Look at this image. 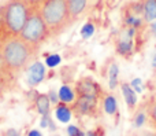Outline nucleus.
<instances>
[{"label":"nucleus","mask_w":156,"mask_h":136,"mask_svg":"<svg viewBox=\"0 0 156 136\" xmlns=\"http://www.w3.org/2000/svg\"><path fill=\"white\" fill-rule=\"evenodd\" d=\"M36 51L21 36H8L0 46V58L8 73H18L26 69Z\"/></svg>","instance_id":"1"},{"label":"nucleus","mask_w":156,"mask_h":136,"mask_svg":"<svg viewBox=\"0 0 156 136\" xmlns=\"http://www.w3.org/2000/svg\"><path fill=\"white\" fill-rule=\"evenodd\" d=\"M33 3L27 0H7L0 8V24L8 36H19L27 21Z\"/></svg>","instance_id":"2"},{"label":"nucleus","mask_w":156,"mask_h":136,"mask_svg":"<svg viewBox=\"0 0 156 136\" xmlns=\"http://www.w3.org/2000/svg\"><path fill=\"white\" fill-rule=\"evenodd\" d=\"M40 11L51 36L62 33L71 24L66 0H44Z\"/></svg>","instance_id":"3"},{"label":"nucleus","mask_w":156,"mask_h":136,"mask_svg":"<svg viewBox=\"0 0 156 136\" xmlns=\"http://www.w3.org/2000/svg\"><path fill=\"white\" fill-rule=\"evenodd\" d=\"M19 36L29 46H32L36 50H38V47L47 40V37L51 36L48 26H47L45 21H44L43 15H41L40 8L33 7V10L30 11L29 17H27V21Z\"/></svg>","instance_id":"4"},{"label":"nucleus","mask_w":156,"mask_h":136,"mask_svg":"<svg viewBox=\"0 0 156 136\" xmlns=\"http://www.w3.org/2000/svg\"><path fill=\"white\" fill-rule=\"evenodd\" d=\"M77 94L83 96H92V98L97 99V96H99V85L94 81H92L90 79H82L77 84Z\"/></svg>","instance_id":"5"},{"label":"nucleus","mask_w":156,"mask_h":136,"mask_svg":"<svg viewBox=\"0 0 156 136\" xmlns=\"http://www.w3.org/2000/svg\"><path fill=\"white\" fill-rule=\"evenodd\" d=\"M96 102H97L96 98L78 95V99L76 102V110L81 114H90L96 109Z\"/></svg>","instance_id":"6"},{"label":"nucleus","mask_w":156,"mask_h":136,"mask_svg":"<svg viewBox=\"0 0 156 136\" xmlns=\"http://www.w3.org/2000/svg\"><path fill=\"white\" fill-rule=\"evenodd\" d=\"M45 77V68L41 62H34L29 69V74H27V81L30 85H37L41 83Z\"/></svg>","instance_id":"7"},{"label":"nucleus","mask_w":156,"mask_h":136,"mask_svg":"<svg viewBox=\"0 0 156 136\" xmlns=\"http://www.w3.org/2000/svg\"><path fill=\"white\" fill-rule=\"evenodd\" d=\"M66 2H67V8L71 22L76 21L78 17L85 11L86 4H88V0H66Z\"/></svg>","instance_id":"8"},{"label":"nucleus","mask_w":156,"mask_h":136,"mask_svg":"<svg viewBox=\"0 0 156 136\" xmlns=\"http://www.w3.org/2000/svg\"><path fill=\"white\" fill-rule=\"evenodd\" d=\"M51 101H49L48 95H44V94H40V95L36 98V106H37V110L41 116H48L49 114V109H51Z\"/></svg>","instance_id":"9"},{"label":"nucleus","mask_w":156,"mask_h":136,"mask_svg":"<svg viewBox=\"0 0 156 136\" xmlns=\"http://www.w3.org/2000/svg\"><path fill=\"white\" fill-rule=\"evenodd\" d=\"M56 117L59 121H62V123H69L71 118V112L70 109H69L67 106H66V103H59L56 105Z\"/></svg>","instance_id":"10"},{"label":"nucleus","mask_w":156,"mask_h":136,"mask_svg":"<svg viewBox=\"0 0 156 136\" xmlns=\"http://www.w3.org/2000/svg\"><path fill=\"white\" fill-rule=\"evenodd\" d=\"M122 92H123V95H125V99H126L127 106L132 109V107L136 105V102H137L136 92L132 90V88H130L129 84H122Z\"/></svg>","instance_id":"11"},{"label":"nucleus","mask_w":156,"mask_h":136,"mask_svg":"<svg viewBox=\"0 0 156 136\" xmlns=\"http://www.w3.org/2000/svg\"><path fill=\"white\" fill-rule=\"evenodd\" d=\"M144 17L147 21L156 19V0H147L145 6H144Z\"/></svg>","instance_id":"12"},{"label":"nucleus","mask_w":156,"mask_h":136,"mask_svg":"<svg viewBox=\"0 0 156 136\" xmlns=\"http://www.w3.org/2000/svg\"><path fill=\"white\" fill-rule=\"evenodd\" d=\"M58 95H59L60 102H63V103H70V102H73L74 98H76L74 92L67 87V85H65V87L60 88V90H59V94H58Z\"/></svg>","instance_id":"13"},{"label":"nucleus","mask_w":156,"mask_h":136,"mask_svg":"<svg viewBox=\"0 0 156 136\" xmlns=\"http://www.w3.org/2000/svg\"><path fill=\"white\" fill-rule=\"evenodd\" d=\"M104 110L108 114H115L116 112V101L114 96H107L104 101Z\"/></svg>","instance_id":"14"},{"label":"nucleus","mask_w":156,"mask_h":136,"mask_svg":"<svg viewBox=\"0 0 156 136\" xmlns=\"http://www.w3.org/2000/svg\"><path fill=\"white\" fill-rule=\"evenodd\" d=\"M118 83V66L114 63L110 68V88H115Z\"/></svg>","instance_id":"15"},{"label":"nucleus","mask_w":156,"mask_h":136,"mask_svg":"<svg viewBox=\"0 0 156 136\" xmlns=\"http://www.w3.org/2000/svg\"><path fill=\"white\" fill-rule=\"evenodd\" d=\"M130 37H132V36L121 40V43H119V46H118V51L121 52V54H126V52H129L130 50H132V40H130Z\"/></svg>","instance_id":"16"},{"label":"nucleus","mask_w":156,"mask_h":136,"mask_svg":"<svg viewBox=\"0 0 156 136\" xmlns=\"http://www.w3.org/2000/svg\"><path fill=\"white\" fill-rule=\"evenodd\" d=\"M94 32V26L92 24H86L82 26V29H81V36H82L83 39H89L92 35H93Z\"/></svg>","instance_id":"17"},{"label":"nucleus","mask_w":156,"mask_h":136,"mask_svg":"<svg viewBox=\"0 0 156 136\" xmlns=\"http://www.w3.org/2000/svg\"><path fill=\"white\" fill-rule=\"evenodd\" d=\"M59 62H60V57H59V55H58V54L49 55V57L45 59V63L49 66V68H54V66L59 65Z\"/></svg>","instance_id":"18"},{"label":"nucleus","mask_w":156,"mask_h":136,"mask_svg":"<svg viewBox=\"0 0 156 136\" xmlns=\"http://www.w3.org/2000/svg\"><path fill=\"white\" fill-rule=\"evenodd\" d=\"M67 134H69V136H85V135H83V132L80 131L76 125H70V127H69V128H67Z\"/></svg>","instance_id":"19"},{"label":"nucleus","mask_w":156,"mask_h":136,"mask_svg":"<svg viewBox=\"0 0 156 136\" xmlns=\"http://www.w3.org/2000/svg\"><path fill=\"white\" fill-rule=\"evenodd\" d=\"M149 118H151V121L156 127V101L151 105V107H149Z\"/></svg>","instance_id":"20"},{"label":"nucleus","mask_w":156,"mask_h":136,"mask_svg":"<svg viewBox=\"0 0 156 136\" xmlns=\"http://www.w3.org/2000/svg\"><path fill=\"white\" fill-rule=\"evenodd\" d=\"M48 98H49V101H51V103H54V105H58V101H59V95H58L55 91H49V94H48Z\"/></svg>","instance_id":"21"},{"label":"nucleus","mask_w":156,"mask_h":136,"mask_svg":"<svg viewBox=\"0 0 156 136\" xmlns=\"http://www.w3.org/2000/svg\"><path fill=\"white\" fill-rule=\"evenodd\" d=\"M140 83H141V80H140V79H136V80H133V81H132L133 88H136V91H137V92H140V91H141V88H140Z\"/></svg>","instance_id":"22"},{"label":"nucleus","mask_w":156,"mask_h":136,"mask_svg":"<svg viewBox=\"0 0 156 136\" xmlns=\"http://www.w3.org/2000/svg\"><path fill=\"white\" fill-rule=\"evenodd\" d=\"M143 123H144V116H143V114H140V116L137 117V120H136V125L140 127Z\"/></svg>","instance_id":"23"},{"label":"nucleus","mask_w":156,"mask_h":136,"mask_svg":"<svg viewBox=\"0 0 156 136\" xmlns=\"http://www.w3.org/2000/svg\"><path fill=\"white\" fill-rule=\"evenodd\" d=\"M5 136H19V134H18V131H15V129H8Z\"/></svg>","instance_id":"24"},{"label":"nucleus","mask_w":156,"mask_h":136,"mask_svg":"<svg viewBox=\"0 0 156 136\" xmlns=\"http://www.w3.org/2000/svg\"><path fill=\"white\" fill-rule=\"evenodd\" d=\"M29 136H43V135H41L40 131H36V129H33L32 132H29Z\"/></svg>","instance_id":"25"},{"label":"nucleus","mask_w":156,"mask_h":136,"mask_svg":"<svg viewBox=\"0 0 156 136\" xmlns=\"http://www.w3.org/2000/svg\"><path fill=\"white\" fill-rule=\"evenodd\" d=\"M151 29H152V32H154V35L156 36V22H154V24H152Z\"/></svg>","instance_id":"26"},{"label":"nucleus","mask_w":156,"mask_h":136,"mask_svg":"<svg viewBox=\"0 0 156 136\" xmlns=\"http://www.w3.org/2000/svg\"><path fill=\"white\" fill-rule=\"evenodd\" d=\"M27 2H30V3H33V4H34V3H37V2H40V0H27Z\"/></svg>","instance_id":"27"}]
</instances>
